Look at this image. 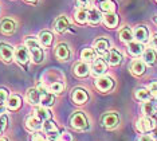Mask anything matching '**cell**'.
Returning <instances> with one entry per match:
<instances>
[{
	"label": "cell",
	"instance_id": "obj_5",
	"mask_svg": "<svg viewBox=\"0 0 157 141\" xmlns=\"http://www.w3.org/2000/svg\"><path fill=\"white\" fill-rule=\"evenodd\" d=\"M95 86H97L98 90H101V92H109V90L113 89L114 81L110 77L101 75V77H98V79L95 81Z\"/></svg>",
	"mask_w": 157,
	"mask_h": 141
},
{
	"label": "cell",
	"instance_id": "obj_1",
	"mask_svg": "<svg viewBox=\"0 0 157 141\" xmlns=\"http://www.w3.org/2000/svg\"><path fill=\"white\" fill-rule=\"evenodd\" d=\"M26 46H27L28 51H30V55H31V58H33L34 62L35 63H40L42 61H43L44 54H43L42 47L39 46V42L33 37H28L26 39Z\"/></svg>",
	"mask_w": 157,
	"mask_h": 141
},
{
	"label": "cell",
	"instance_id": "obj_25",
	"mask_svg": "<svg viewBox=\"0 0 157 141\" xmlns=\"http://www.w3.org/2000/svg\"><path fill=\"white\" fill-rule=\"evenodd\" d=\"M120 39H121V42H124V43H129L133 41V31L130 30L129 27H124V28H121L120 30Z\"/></svg>",
	"mask_w": 157,
	"mask_h": 141
},
{
	"label": "cell",
	"instance_id": "obj_7",
	"mask_svg": "<svg viewBox=\"0 0 157 141\" xmlns=\"http://www.w3.org/2000/svg\"><path fill=\"white\" fill-rule=\"evenodd\" d=\"M71 125L77 129H83L87 126V120H86V116H85L82 112H75L71 117Z\"/></svg>",
	"mask_w": 157,
	"mask_h": 141
},
{
	"label": "cell",
	"instance_id": "obj_44",
	"mask_svg": "<svg viewBox=\"0 0 157 141\" xmlns=\"http://www.w3.org/2000/svg\"><path fill=\"white\" fill-rule=\"evenodd\" d=\"M152 139L157 141V129H156V128L153 129V135H152Z\"/></svg>",
	"mask_w": 157,
	"mask_h": 141
},
{
	"label": "cell",
	"instance_id": "obj_9",
	"mask_svg": "<svg viewBox=\"0 0 157 141\" xmlns=\"http://www.w3.org/2000/svg\"><path fill=\"white\" fill-rule=\"evenodd\" d=\"M0 58L4 62H11L13 58V49L7 43H0Z\"/></svg>",
	"mask_w": 157,
	"mask_h": 141
},
{
	"label": "cell",
	"instance_id": "obj_48",
	"mask_svg": "<svg viewBox=\"0 0 157 141\" xmlns=\"http://www.w3.org/2000/svg\"><path fill=\"white\" fill-rule=\"evenodd\" d=\"M0 135H2V131H0Z\"/></svg>",
	"mask_w": 157,
	"mask_h": 141
},
{
	"label": "cell",
	"instance_id": "obj_21",
	"mask_svg": "<svg viewBox=\"0 0 157 141\" xmlns=\"http://www.w3.org/2000/svg\"><path fill=\"white\" fill-rule=\"evenodd\" d=\"M94 49H95V51L99 53V54H102V55H108V49H109V42L106 41V39H97L94 43Z\"/></svg>",
	"mask_w": 157,
	"mask_h": 141
},
{
	"label": "cell",
	"instance_id": "obj_35",
	"mask_svg": "<svg viewBox=\"0 0 157 141\" xmlns=\"http://www.w3.org/2000/svg\"><path fill=\"white\" fill-rule=\"evenodd\" d=\"M42 128L44 129V132H46V133H51V132H56V131H58L56 125H55L51 120L44 121V124H43V126H42Z\"/></svg>",
	"mask_w": 157,
	"mask_h": 141
},
{
	"label": "cell",
	"instance_id": "obj_50",
	"mask_svg": "<svg viewBox=\"0 0 157 141\" xmlns=\"http://www.w3.org/2000/svg\"><path fill=\"white\" fill-rule=\"evenodd\" d=\"M156 2H157V0H156Z\"/></svg>",
	"mask_w": 157,
	"mask_h": 141
},
{
	"label": "cell",
	"instance_id": "obj_10",
	"mask_svg": "<svg viewBox=\"0 0 157 141\" xmlns=\"http://www.w3.org/2000/svg\"><path fill=\"white\" fill-rule=\"evenodd\" d=\"M55 57L59 61H67L70 58V49L66 43H59L55 49Z\"/></svg>",
	"mask_w": 157,
	"mask_h": 141
},
{
	"label": "cell",
	"instance_id": "obj_17",
	"mask_svg": "<svg viewBox=\"0 0 157 141\" xmlns=\"http://www.w3.org/2000/svg\"><path fill=\"white\" fill-rule=\"evenodd\" d=\"M26 126H27V129H30V131L35 132V131H39V129L43 126V124H42V121L39 120L36 116H31V117L27 118Z\"/></svg>",
	"mask_w": 157,
	"mask_h": 141
},
{
	"label": "cell",
	"instance_id": "obj_16",
	"mask_svg": "<svg viewBox=\"0 0 157 141\" xmlns=\"http://www.w3.org/2000/svg\"><path fill=\"white\" fill-rule=\"evenodd\" d=\"M130 71L134 75H142L145 73V63L140 59H134L130 63Z\"/></svg>",
	"mask_w": 157,
	"mask_h": 141
},
{
	"label": "cell",
	"instance_id": "obj_15",
	"mask_svg": "<svg viewBox=\"0 0 157 141\" xmlns=\"http://www.w3.org/2000/svg\"><path fill=\"white\" fill-rule=\"evenodd\" d=\"M106 59H108L109 65H112V66H118V65L122 62V55L117 51V50H110L109 54L106 55Z\"/></svg>",
	"mask_w": 157,
	"mask_h": 141
},
{
	"label": "cell",
	"instance_id": "obj_23",
	"mask_svg": "<svg viewBox=\"0 0 157 141\" xmlns=\"http://www.w3.org/2000/svg\"><path fill=\"white\" fill-rule=\"evenodd\" d=\"M74 73H75L77 77L83 78V77H86V75H89V73H90V69H89L87 63L79 62L78 65H75V67H74Z\"/></svg>",
	"mask_w": 157,
	"mask_h": 141
},
{
	"label": "cell",
	"instance_id": "obj_41",
	"mask_svg": "<svg viewBox=\"0 0 157 141\" xmlns=\"http://www.w3.org/2000/svg\"><path fill=\"white\" fill-rule=\"evenodd\" d=\"M73 140V137H71L69 133H63V135H60V141H71Z\"/></svg>",
	"mask_w": 157,
	"mask_h": 141
},
{
	"label": "cell",
	"instance_id": "obj_12",
	"mask_svg": "<svg viewBox=\"0 0 157 141\" xmlns=\"http://www.w3.org/2000/svg\"><path fill=\"white\" fill-rule=\"evenodd\" d=\"M89 100V94L86 93V90L82 89V88H77L73 92V101L78 105H82L85 102H87Z\"/></svg>",
	"mask_w": 157,
	"mask_h": 141
},
{
	"label": "cell",
	"instance_id": "obj_11",
	"mask_svg": "<svg viewBox=\"0 0 157 141\" xmlns=\"http://www.w3.org/2000/svg\"><path fill=\"white\" fill-rule=\"evenodd\" d=\"M142 62L148 66H153L157 62V54L153 49H146L142 51Z\"/></svg>",
	"mask_w": 157,
	"mask_h": 141
},
{
	"label": "cell",
	"instance_id": "obj_30",
	"mask_svg": "<svg viewBox=\"0 0 157 141\" xmlns=\"http://www.w3.org/2000/svg\"><path fill=\"white\" fill-rule=\"evenodd\" d=\"M81 58L87 62H93L94 59H97V51L93 49H85L81 54Z\"/></svg>",
	"mask_w": 157,
	"mask_h": 141
},
{
	"label": "cell",
	"instance_id": "obj_13",
	"mask_svg": "<svg viewBox=\"0 0 157 141\" xmlns=\"http://www.w3.org/2000/svg\"><path fill=\"white\" fill-rule=\"evenodd\" d=\"M16 30V24L15 22L11 20V19H3L0 22V31L6 35H10L12 32H15Z\"/></svg>",
	"mask_w": 157,
	"mask_h": 141
},
{
	"label": "cell",
	"instance_id": "obj_37",
	"mask_svg": "<svg viewBox=\"0 0 157 141\" xmlns=\"http://www.w3.org/2000/svg\"><path fill=\"white\" fill-rule=\"evenodd\" d=\"M7 100H8V90L0 89V106L4 105L7 102Z\"/></svg>",
	"mask_w": 157,
	"mask_h": 141
},
{
	"label": "cell",
	"instance_id": "obj_45",
	"mask_svg": "<svg viewBox=\"0 0 157 141\" xmlns=\"http://www.w3.org/2000/svg\"><path fill=\"white\" fill-rule=\"evenodd\" d=\"M26 2H28V3H35L36 0H26Z\"/></svg>",
	"mask_w": 157,
	"mask_h": 141
},
{
	"label": "cell",
	"instance_id": "obj_46",
	"mask_svg": "<svg viewBox=\"0 0 157 141\" xmlns=\"http://www.w3.org/2000/svg\"><path fill=\"white\" fill-rule=\"evenodd\" d=\"M0 141H8L7 139H3V137H0Z\"/></svg>",
	"mask_w": 157,
	"mask_h": 141
},
{
	"label": "cell",
	"instance_id": "obj_19",
	"mask_svg": "<svg viewBox=\"0 0 157 141\" xmlns=\"http://www.w3.org/2000/svg\"><path fill=\"white\" fill-rule=\"evenodd\" d=\"M67 27H69V19H67L66 16H59L58 19L55 20L54 28H55V31L58 32V34L65 32L67 30Z\"/></svg>",
	"mask_w": 157,
	"mask_h": 141
},
{
	"label": "cell",
	"instance_id": "obj_20",
	"mask_svg": "<svg viewBox=\"0 0 157 141\" xmlns=\"http://www.w3.org/2000/svg\"><path fill=\"white\" fill-rule=\"evenodd\" d=\"M26 98L31 105H38L40 104V93L38 89H30L26 94Z\"/></svg>",
	"mask_w": 157,
	"mask_h": 141
},
{
	"label": "cell",
	"instance_id": "obj_8",
	"mask_svg": "<svg viewBox=\"0 0 157 141\" xmlns=\"http://www.w3.org/2000/svg\"><path fill=\"white\" fill-rule=\"evenodd\" d=\"M133 38L137 42H141V43L148 42V39H149V31H148V28H146L145 26L136 27L134 31H133Z\"/></svg>",
	"mask_w": 157,
	"mask_h": 141
},
{
	"label": "cell",
	"instance_id": "obj_3",
	"mask_svg": "<svg viewBox=\"0 0 157 141\" xmlns=\"http://www.w3.org/2000/svg\"><path fill=\"white\" fill-rule=\"evenodd\" d=\"M13 57H15L16 62L20 65H27L30 61V51H28L27 47L19 46L13 50Z\"/></svg>",
	"mask_w": 157,
	"mask_h": 141
},
{
	"label": "cell",
	"instance_id": "obj_22",
	"mask_svg": "<svg viewBox=\"0 0 157 141\" xmlns=\"http://www.w3.org/2000/svg\"><path fill=\"white\" fill-rule=\"evenodd\" d=\"M102 16H101V12H99L98 10H94V8H90L87 11V22L93 26H95V24H98L99 22H101Z\"/></svg>",
	"mask_w": 157,
	"mask_h": 141
},
{
	"label": "cell",
	"instance_id": "obj_6",
	"mask_svg": "<svg viewBox=\"0 0 157 141\" xmlns=\"http://www.w3.org/2000/svg\"><path fill=\"white\" fill-rule=\"evenodd\" d=\"M108 71V65L103 59H94L93 61V66H91V74L101 77Z\"/></svg>",
	"mask_w": 157,
	"mask_h": 141
},
{
	"label": "cell",
	"instance_id": "obj_36",
	"mask_svg": "<svg viewBox=\"0 0 157 141\" xmlns=\"http://www.w3.org/2000/svg\"><path fill=\"white\" fill-rule=\"evenodd\" d=\"M77 6L83 10H90L91 8V0H75Z\"/></svg>",
	"mask_w": 157,
	"mask_h": 141
},
{
	"label": "cell",
	"instance_id": "obj_33",
	"mask_svg": "<svg viewBox=\"0 0 157 141\" xmlns=\"http://www.w3.org/2000/svg\"><path fill=\"white\" fill-rule=\"evenodd\" d=\"M75 22L79 24H83L87 22V11L83 8H79L75 12Z\"/></svg>",
	"mask_w": 157,
	"mask_h": 141
},
{
	"label": "cell",
	"instance_id": "obj_40",
	"mask_svg": "<svg viewBox=\"0 0 157 141\" xmlns=\"http://www.w3.org/2000/svg\"><path fill=\"white\" fill-rule=\"evenodd\" d=\"M31 140H33V141H46L44 136L40 135V133H34L33 137H31Z\"/></svg>",
	"mask_w": 157,
	"mask_h": 141
},
{
	"label": "cell",
	"instance_id": "obj_26",
	"mask_svg": "<svg viewBox=\"0 0 157 141\" xmlns=\"http://www.w3.org/2000/svg\"><path fill=\"white\" fill-rule=\"evenodd\" d=\"M52 39L54 38H52V34L50 31H42L40 35H39V42H40V45L44 46V47L51 46Z\"/></svg>",
	"mask_w": 157,
	"mask_h": 141
},
{
	"label": "cell",
	"instance_id": "obj_14",
	"mask_svg": "<svg viewBox=\"0 0 157 141\" xmlns=\"http://www.w3.org/2000/svg\"><path fill=\"white\" fill-rule=\"evenodd\" d=\"M128 50H129V54L130 55H133V57H138V55H141L142 51H144V46H142V43L141 42H129L128 43Z\"/></svg>",
	"mask_w": 157,
	"mask_h": 141
},
{
	"label": "cell",
	"instance_id": "obj_24",
	"mask_svg": "<svg viewBox=\"0 0 157 141\" xmlns=\"http://www.w3.org/2000/svg\"><path fill=\"white\" fill-rule=\"evenodd\" d=\"M7 108L10 110H17L20 106H22V98L19 96H11L8 100H7Z\"/></svg>",
	"mask_w": 157,
	"mask_h": 141
},
{
	"label": "cell",
	"instance_id": "obj_47",
	"mask_svg": "<svg viewBox=\"0 0 157 141\" xmlns=\"http://www.w3.org/2000/svg\"><path fill=\"white\" fill-rule=\"evenodd\" d=\"M153 22H155V23H157V16L153 18Z\"/></svg>",
	"mask_w": 157,
	"mask_h": 141
},
{
	"label": "cell",
	"instance_id": "obj_18",
	"mask_svg": "<svg viewBox=\"0 0 157 141\" xmlns=\"http://www.w3.org/2000/svg\"><path fill=\"white\" fill-rule=\"evenodd\" d=\"M118 16L114 12H108L105 16H103V23L108 28H116L117 24H118Z\"/></svg>",
	"mask_w": 157,
	"mask_h": 141
},
{
	"label": "cell",
	"instance_id": "obj_38",
	"mask_svg": "<svg viewBox=\"0 0 157 141\" xmlns=\"http://www.w3.org/2000/svg\"><path fill=\"white\" fill-rule=\"evenodd\" d=\"M7 122H8L7 116H0V131H2V132L7 128Z\"/></svg>",
	"mask_w": 157,
	"mask_h": 141
},
{
	"label": "cell",
	"instance_id": "obj_4",
	"mask_svg": "<svg viewBox=\"0 0 157 141\" xmlns=\"http://www.w3.org/2000/svg\"><path fill=\"white\" fill-rule=\"evenodd\" d=\"M118 122H120V117H118V114L114 113V112H109V113H106L102 117V125L108 129L116 128V126L118 125Z\"/></svg>",
	"mask_w": 157,
	"mask_h": 141
},
{
	"label": "cell",
	"instance_id": "obj_43",
	"mask_svg": "<svg viewBox=\"0 0 157 141\" xmlns=\"http://www.w3.org/2000/svg\"><path fill=\"white\" fill-rule=\"evenodd\" d=\"M151 43H152V46L155 47V49H157V34H155L152 37V41H151Z\"/></svg>",
	"mask_w": 157,
	"mask_h": 141
},
{
	"label": "cell",
	"instance_id": "obj_31",
	"mask_svg": "<svg viewBox=\"0 0 157 141\" xmlns=\"http://www.w3.org/2000/svg\"><path fill=\"white\" fill-rule=\"evenodd\" d=\"M141 110H142V113H144L145 116L152 117V116L155 114V112H156V106L152 102H149V101H145L144 105H142V108H141Z\"/></svg>",
	"mask_w": 157,
	"mask_h": 141
},
{
	"label": "cell",
	"instance_id": "obj_39",
	"mask_svg": "<svg viewBox=\"0 0 157 141\" xmlns=\"http://www.w3.org/2000/svg\"><path fill=\"white\" fill-rule=\"evenodd\" d=\"M149 92H151L152 96L157 97V82H152V84L149 85Z\"/></svg>",
	"mask_w": 157,
	"mask_h": 141
},
{
	"label": "cell",
	"instance_id": "obj_32",
	"mask_svg": "<svg viewBox=\"0 0 157 141\" xmlns=\"http://www.w3.org/2000/svg\"><path fill=\"white\" fill-rule=\"evenodd\" d=\"M152 97L151 92H149V89H138L137 92H136V98L140 100V101H149Z\"/></svg>",
	"mask_w": 157,
	"mask_h": 141
},
{
	"label": "cell",
	"instance_id": "obj_42",
	"mask_svg": "<svg viewBox=\"0 0 157 141\" xmlns=\"http://www.w3.org/2000/svg\"><path fill=\"white\" fill-rule=\"evenodd\" d=\"M138 141H153V139H152V136H149V135H142L140 139H138Z\"/></svg>",
	"mask_w": 157,
	"mask_h": 141
},
{
	"label": "cell",
	"instance_id": "obj_2",
	"mask_svg": "<svg viewBox=\"0 0 157 141\" xmlns=\"http://www.w3.org/2000/svg\"><path fill=\"white\" fill-rule=\"evenodd\" d=\"M136 128H137L138 132L141 133H148L153 131V129L156 128V122L153 120L152 117H148V116H145V117L140 118V120L137 121V124H136Z\"/></svg>",
	"mask_w": 157,
	"mask_h": 141
},
{
	"label": "cell",
	"instance_id": "obj_27",
	"mask_svg": "<svg viewBox=\"0 0 157 141\" xmlns=\"http://www.w3.org/2000/svg\"><path fill=\"white\" fill-rule=\"evenodd\" d=\"M34 113H35L34 116H36L40 121H47V120L51 118V113H50V110H47V108H44V106L35 109Z\"/></svg>",
	"mask_w": 157,
	"mask_h": 141
},
{
	"label": "cell",
	"instance_id": "obj_34",
	"mask_svg": "<svg viewBox=\"0 0 157 141\" xmlns=\"http://www.w3.org/2000/svg\"><path fill=\"white\" fill-rule=\"evenodd\" d=\"M50 90H51L52 94H60L63 90H65V85H63L60 81L54 82V84L50 85Z\"/></svg>",
	"mask_w": 157,
	"mask_h": 141
},
{
	"label": "cell",
	"instance_id": "obj_49",
	"mask_svg": "<svg viewBox=\"0 0 157 141\" xmlns=\"http://www.w3.org/2000/svg\"><path fill=\"white\" fill-rule=\"evenodd\" d=\"M98 2H101V0H98Z\"/></svg>",
	"mask_w": 157,
	"mask_h": 141
},
{
	"label": "cell",
	"instance_id": "obj_29",
	"mask_svg": "<svg viewBox=\"0 0 157 141\" xmlns=\"http://www.w3.org/2000/svg\"><path fill=\"white\" fill-rule=\"evenodd\" d=\"M54 101H55L54 94H50L48 92L40 94V105H42V106H44V108L51 106V105L54 104Z\"/></svg>",
	"mask_w": 157,
	"mask_h": 141
},
{
	"label": "cell",
	"instance_id": "obj_28",
	"mask_svg": "<svg viewBox=\"0 0 157 141\" xmlns=\"http://www.w3.org/2000/svg\"><path fill=\"white\" fill-rule=\"evenodd\" d=\"M99 8L103 12H114L116 11V3L113 0H101L99 2Z\"/></svg>",
	"mask_w": 157,
	"mask_h": 141
}]
</instances>
